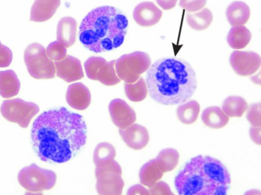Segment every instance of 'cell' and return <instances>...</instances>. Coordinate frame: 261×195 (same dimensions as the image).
Returning a JSON list of instances; mask_svg holds the SVG:
<instances>
[{
	"mask_svg": "<svg viewBox=\"0 0 261 195\" xmlns=\"http://www.w3.org/2000/svg\"><path fill=\"white\" fill-rule=\"evenodd\" d=\"M260 127L252 126L250 128V136L252 141L257 145H260Z\"/></svg>",
	"mask_w": 261,
	"mask_h": 195,
	"instance_id": "37",
	"label": "cell"
},
{
	"mask_svg": "<svg viewBox=\"0 0 261 195\" xmlns=\"http://www.w3.org/2000/svg\"><path fill=\"white\" fill-rule=\"evenodd\" d=\"M250 10L244 2L236 1L230 4L226 11L227 19L232 26L243 25L249 20Z\"/></svg>",
	"mask_w": 261,
	"mask_h": 195,
	"instance_id": "19",
	"label": "cell"
},
{
	"mask_svg": "<svg viewBox=\"0 0 261 195\" xmlns=\"http://www.w3.org/2000/svg\"><path fill=\"white\" fill-rule=\"evenodd\" d=\"M177 0H156L157 4L164 10H168L173 8Z\"/></svg>",
	"mask_w": 261,
	"mask_h": 195,
	"instance_id": "38",
	"label": "cell"
},
{
	"mask_svg": "<svg viewBox=\"0 0 261 195\" xmlns=\"http://www.w3.org/2000/svg\"><path fill=\"white\" fill-rule=\"evenodd\" d=\"M127 194H150L149 190L141 184H136L131 186L127 190Z\"/></svg>",
	"mask_w": 261,
	"mask_h": 195,
	"instance_id": "36",
	"label": "cell"
},
{
	"mask_svg": "<svg viewBox=\"0 0 261 195\" xmlns=\"http://www.w3.org/2000/svg\"><path fill=\"white\" fill-rule=\"evenodd\" d=\"M150 194H173L168 185L163 181L157 182L148 190Z\"/></svg>",
	"mask_w": 261,
	"mask_h": 195,
	"instance_id": "35",
	"label": "cell"
},
{
	"mask_svg": "<svg viewBox=\"0 0 261 195\" xmlns=\"http://www.w3.org/2000/svg\"><path fill=\"white\" fill-rule=\"evenodd\" d=\"M116 152L114 147L107 142L99 143L93 153V162L96 166L102 165L114 160Z\"/></svg>",
	"mask_w": 261,
	"mask_h": 195,
	"instance_id": "28",
	"label": "cell"
},
{
	"mask_svg": "<svg viewBox=\"0 0 261 195\" xmlns=\"http://www.w3.org/2000/svg\"><path fill=\"white\" fill-rule=\"evenodd\" d=\"M146 85L151 98L165 105L182 104L195 93L196 73L191 65L180 59H160L147 70Z\"/></svg>",
	"mask_w": 261,
	"mask_h": 195,
	"instance_id": "2",
	"label": "cell"
},
{
	"mask_svg": "<svg viewBox=\"0 0 261 195\" xmlns=\"http://www.w3.org/2000/svg\"><path fill=\"white\" fill-rule=\"evenodd\" d=\"M77 22L71 17L62 18L58 22L57 28V41L66 48L73 45L75 41Z\"/></svg>",
	"mask_w": 261,
	"mask_h": 195,
	"instance_id": "18",
	"label": "cell"
},
{
	"mask_svg": "<svg viewBox=\"0 0 261 195\" xmlns=\"http://www.w3.org/2000/svg\"><path fill=\"white\" fill-rule=\"evenodd\" d=\"M251 37L250 31L246 26H233L228 34L227 41L232 48L242 49L248 44Z\"/></svg>",
	"mask_w": 261,
	"mask_h": 195,
	"instance_id": "22",
	"label": "cell"
},
{
	"mask_svg": "<svg viewBox=\"0 0 261 195\" xmlns=\"http://www.w3.org/2000/svg\"><path fill=\"white\" fill-rule=\"evenodd\" d=\"M1 43V41H0V44Z\"/></svg>",
	"mask_w": 261,
	"mask_h": 195,
	"instance_id": "39",
	"label": "cell"
},
{
	"mask_svg": "<svg viewBox=\"0 0 261 195\" xmlns=\"http://www.w3.org/2000/svg\"><path fill=\"white\" fill-rule=\"evenodd\" d=\"M109 110L113 122L120 129L124 128L136 121L135 111L123 100L117 98L112 100Z\"/></svg>",
	"mask_w": 261,
	"mask_h": 195,
	"instance_id": "11",
	"label": "cell"
},
{
	"mask_svg": "<svg viewBox=\"0 0 261 195\" xmlns=\"http://www.w3.org/2000/svg\"><path fill=\"white\" fill-rule=\"evenodd\" d=\"M47 56L55 61H58L64 59L67 55L66 47L58 41H55L49 44L46 49Z\"/></svg>",
	"mask_w": 261,
	"mask_h": 195,
	"instance_id": "30",
	"label": "cell"
},
{
	"mask_svg": "<svg viewBox=\"0 0 261 195\" xmlns=\"http://www.w3.org/2000/svg\"><path fill=\"white\" fill-rule=\"evenodd\" d=\"M207 0H179V6L189 12H196L202 9Z\"/></svg>",
	"mask_w": 261,
	"mask_h": 195,
	"instance_id": "33",
	"label": "cell"
},
{
	"mask_svg": "<svg viewBox=\"0 0 261 195\" xmlns=\"http://www.w3.org/2000/svg\"><path fill=\"white\" fill-rule=\"evenodd\" d=\"M179 154L173 148L162 150L154 159L158 168L164 173L173 170L178 163Z\"/></svg>",
	"mask_w": 261,
	"mask_h": 195,
	"instance_id": "23",
	"label": "cell"
},
{
	"mask_svg": "<svg viewBox=\"0 0 261 195\" xmlns=\"http://www.w3.org/2000/svg\"><path fill=\"white\" fill-rule=\"evenodd\" d=\"M247 119L252 126H261L260 103L251 104L247 113Z\"/></svg>",
	"mask_w": 261,
	"mask_h": 195,
	"instance_id": "31",
	"label": "cell"
},
{
	"mask_svg": "<svg viewBox=\"0 0 261 195\" xmlns=\"http://www.w3.org/2000/svg\"><path fill=\"white\" fill-rule=\"evenodd\" d=\"M203 123L207 127L220 129L229 121V117L218 106H210L203 110L201 115Z\"/></svg>",
	"mask_w": 261,
	"mask_h": 195,
	"instance_id": "21",
	"label": "cell"
},
{
	"mask_svg": "<svg viewBox=\"0 0 261 195\" xmlns=\"http://www.w3.org/2000/svg\"><path fill=\"white\" fill-rule=\"evenodd\" d=\"M13 53L7 46L0 44V68L8 67L12 61Z\"/></svg>",
	"mask_w": 261,
	"mask_h": 195,
	"instance_id": "34",
	"label": "cell"
},
{
	"mask_svg": "<svg viewBox=\"0 0 261 195\" xmlns=\"http://www.w3.org/2000/svg\"><path fill=\"white\" fill-rule=\"evenodd\" d=\"M162 14V11L153 3L144 2L136 6L133 11V18L139 25L148 27L156 24Z\"/></svg>",
	"mask_w": 261,
	"mask_h": 195,
	"instance_id": "14",
	"label": "cell"
},
{
	"mask_svg": "<svg viewBox=\"0 0 261 195\" xmlns=\"http://www.w3.org/2000/svg\"><path fill=\"white\" fill-rule=\"evenodd\" d=\"M96 190L99 194L119 195L124 185L121 175L116 173H107L96 177Z\"/></svg>",
	"mask_w": 261,
	"mask_h": 195,
	"instance_id": "16",
	"label": "cell"
},
{
	"mask_svg": "<svg viewBox=\"0 0 261 195\" xmlns=\"http://www.w3.org/2000/svg\"><path fill=\"white\" fill-rule=\"evenodd\" d=\"M230 183V174L221 161L201 155L187 162L174 180L180 195H225Z\"/></svg>",
	"mask_w": 261,
	"mask_h": 195,
	"instance_id": "4",
	"label": "cell"
},
{
	"mask_svg": "<svg viewBox=\"0 0 261 195\" xmlns=\"http://www.w3.org/2000/svg\"><path fill=\"white\" fill-rule=\"evenodd\" d=\"M163 173L157 166L155 160L145 163L140 169L139 179L141 184L150 188L163 177Z\"/></svg>",
	"mask_w": 261,
	"mask_h": 195,
	"instance_id": "24",
	"label": "cell"
},
{
	"mask_svg": "<svg viewBox=\"0 0 261 195\" xmlns=\"http://www.w3.org/2000/svg\"><path fill=\"white\" fill-rule=\"evenodd\" d=\"M87 127L82 116L65 107L44 112L31 129L33 149L45 162L64 163L84 146Z\"/></svg>",
	"mask_w": 261,
	"mask_h": 195,
	"instance_id": "1",
	"label": "cell"
},
{
	"mask_svg": "<svg viewBox=\"0 0 261 195\" xmlns=\"http://www.w3.org/2000/svg\"><path fill=\"white\" fill-rule=\"evenodd\" d=\"M200 105L196 100H191L178 106L177 117L180 122L191 124L197 120L200 112Z\"/></svg>",
	"mask_w": 261,
	"mask_h": 195,
	"instance_id": "26",
	"label": "cell"
},
{
	"mask_svg": "<svg viewBox=\"0 0 261 195\" xmlns=\"http://www.w3.org/2000/svg\"><path fill=\"white\" fill-rule=\"evenodd\" d=\"M128 26L122 12L110 6L97 7L83 19L79 32L81 43L88 50L100 53L120 47Z\"/></svg>",
	"mask_w": 261,
	"mask_h": 195,
	"instance_id": "3",
	"label": "cell"
},
{
	"mask_svg": "<svg viewBox=\"0 0 261 195\" xmlns=\"http://www.w3.org/2000/svg\"><path fill=\"white\" fill-rule=\"evenodd\" d=\"M213 18L212 12L207 8L193 14H187L186 20L189 25L193 29L202 31L207 29L212 22Z\"/></svg>",
	"mask_w": 261,
	"mask_h": 195,
	"instance_id": "27",
	"label": "cell"
},
{
	"mask_svg": "<svg viewBox=\"0 0 261 195\" xmlns=\"http://www.w3.org/2000/svg\"><path fill=\"white\" fill-rule=\"evenodd\" d=\"M54 64L57 76L67 82L80 80L84 76L81 61L73 56L67 54Z\"/></svg>",
	"mask_w": 261,
	"mask_h": 195,
	"instance_id": "12",
	"label": "cell"
},
{
	"mask_svg": "<svg viewBox=\"0 0 261 195\" xmlns=\"http://www.w3.org/2000/svg\"><path fill=\"white\" fill-rule=\"evenodd\" d=\"M66 100L73 108L83 110L90 104L91 94L89 89L82 82L73 83L67 88Z\"/></svg>",
	"mask_w": 261,
	"mask_h": 195,
	"instance_id": "15",
	"label": "cell"
},
{
	"mask_svg": "<svg viewBox=\"0 0 261 195\" xmlns=\"http://www.w3.org/2000/svg\"><path fill=\"white\" fill-rule=\"evenodd\" d=\"M107 173H116L121 175L122 169L119 164L114 160L102 165L96 166L95 171L96 177Z\"/></svg>",
	"mask_w": 261,
	"mask_h": 195,
	"instance_id": "32",
	"label": "cell"
},
{
	"mask_svg": "<svg viewBox=\"0 0 261 195\" xmlns=\"http://www.w3.org/2000/svg\"><path fill=\"white\" fill-rule=\"evenodd\" d=\"M247 108L246 101L238 96L227 97L222 105V110L226 115L230 117H241Z\"/></svg>",
	"mask_w": 261,
	"mask_h": 195,
	"instance_id": "25",
	"label": "cell"
},
{
	"mask_svg": "<svg viewBox=\"0 0 261 195\" xmlns=\"http://www.w3.org/2000/svg\"><path fill=\"white\" fill-rule=\"evenodd\" d=\"M124 90L128 99L137 102L141 101L146 98L148 89L144 79L140 76L138 79L134 82H125Z\"/></svg>",
	"mask_w": 261,
	"mask_h": 195,
	"instance_id": "29",
	"label": "cell"
},
{
	"mask_svg": "<svg viewBox=\"0 0 261 195\" xmlns=\"http://www.w3.org/2000/svg\"><path fill=\"white\" fill-rule=\"evenodd\" d=\"M39 112V107L36 103L19 98L5 100L1 106V113L7 120L22 128H27Z\"/></svg>",
	"mask_w": 261,
	"mask_h": 195,
	"instance_id": "8",
	"label": "cell"
},
{
	"mask_svg": "<svg viewBox=\"0 0 261 195\" xmlns=\"http://www.w3.org/2000/svg\"><path fill=\"white\" fill-rule=\"evenodd\" d=\"M56 180L54 172L41 168L35 163L23 168L18 174L19 184L30 191L50 189L55 185Z\"/></svg>",
	"mask_w": 261,
	"mask_h": 195,
	"instance_id": "7",
	"label": "cell"
},
{
	"mask_svg": "<svg viewBox=\"0 0 261 195\" xmlns=\"http://www.w3.org/2000/svg\"><path fill=\"white\" fill-rule=\"evenodd\" d=\"M229 61L234 71L242 76H248L256 72L261 63L260 57L258 53L238 50L232 52Z\"/></svg>",
	"mask_w": 261,
	"mask_h": 195,
	"instance_id": "10",
	"label": "cell"
},
{
	"mask_svg": "<svg viewBox=\"0 0 261 195\" xmlns=\"http://www.w3.org/2000/svg\"><path fill=\"white\" fill-rule=\"evenodd\" d=\"M151 64L148 53L137 51L121 55L116 60L115 68L118 77L125 82L136 81Z\"/></svg>",
	"mask_w": 261,
	"mask_h": 195,
	"instance_id": "6",
	"label": "cell"
},
{
	"mask_svg": "<svg viewBox=\"0 0 261 195\" xmlns=\"http://www.w3.org/2000/svg\"><path fill=\"white\" fill-rule=\"evenodd\" d=\"M24 61L30 75L35 79H50L55 76L54 62L47 55L41 44L33 43L24 52Z\"/></svg>",
	"mask_w": 261,
	"mask_h": 195,
	"instance_id": "5",
	"label": "cell"
},
{
	"mask_svg": "<svg viewBox=\"0 0 261 195\" xmlns=\"http://www.w3.org/2000/svg\"><path fill=\"white\" fill-rule=\"evenodd\" d=\"M20 88V81L12 70L0 71V95L9 98L18 94Z\"/></svg>",
	"mask_w": 261,
	"mask_h": 195,
	"instance_id": "20",
	"label": "cell"
},
{
	"mask_svg": "<svg viewBox=\"0 0 261 195\" xmlns=\"http://www.w3.org/2000/svg\"><path fill=\"white\" fill-rule=\"evenodd\" d=\"M61 0H35L31 7L30 20L44 22L49 19L60 6Z\"/></svg>",
	"mask_w": 261,
	"mask_h": 195,
	"instance_id": "17",
	"label": "cell"
},
{
	"mask_svg": "<svg viewBox=\"0 0 261 195\" xmlns=\"http://www.w3.org/2000/svg\"><path fill=\"white\" fill-rule=\"evenodd\" d=\"M115 62V60L108 62L100 57H91L84 63L86 75L89 79L106 86L115 85L121 80L116 72Z\"/></svg>",
	"mask_w": 261,
	"mask_h": 195,
	"instance_id": "9",
	"label": "cell"
},
{
	"mask_svg": "<svg viewBox=\"0 0 261 195\" xmlns=\"http://www.w3.org/2000/svg\"><path fill=\"white\" fill-rule=\"evenodd\" d=\"M119 133L127 146L136 150L144 148L149 141L147 129L138 124L133 123L124 128H119Z\"/></svg>",
	"mask_w": 261,
	"mask_h": 195,
	"instance_id": "13",
	"label": "cell"
}]
</instances>
